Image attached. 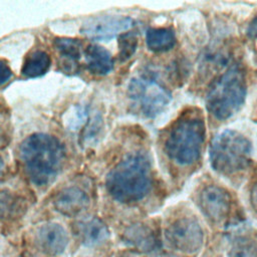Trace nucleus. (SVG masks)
<instances>
[{
	"instance_id": "nucleus-4",
	"label": "nucleus",
	"mask_w": 257,
	"mask_h": 257,
	"mask_svg": "<svg viewBox=\"0 0 257 257\" xmlns=\"http://www.w3.org/2000/svg\"><path fill=\"white\" fill-rule=\"evenodd\" d=\"M246 81L240 68L234 66L225 71L211 86L206 103L209 111L219 119L233 115L243 104Z\"/></svg>"
},
{
	"instance_id": "nucleus-24",
	"label": "nucleus",
	"mask_w": 257,
	"mask_h": 257,
	"mask_svg": "<svg viewBox=\"0 0 257 257\" xmlns=\"http://www.w3.org/2000/svg\"><path fill=\"white\" fill-rule=\"evenodd\" d=\"M164 257H179V256H175V255H166Z\"/></svg>"
},
{
	"instance_id": "nucleus-6",
	"label": "nucleus",
	"mask_w": 257,
	"mask_h": 257,
	"mask_svg": "<svg viewBox=\"0 0 257 257\" xmlns=\"http://www.w3.org/2000/svg\"><path fill=\"white\" fill-rule=\"evenodd\" d=\"M128 96L137 110L147 117L157 116L171 101L169 90L157 80L147 76L135 77L131 80Z\"/></svg>"
},
{
	"instance_id": "nucleus-11",
	"label": "nucleus",
	"mask_w": 257,
	"mask_h": 257,
	"mask_svg": "<svg viewBox=\"0 0 257 257\" xmlns=\"http://www.w3.org/2000/svg\"><path fill=\"white\" fill-rule=\"evenodd\" d=\"M53 207L60 214L74 217L82 213L89 205L87 193L78 186H68L58 191L53 198Z\"/></svg>"
},
{
	"instance_id": "nucleus-5",
	"label": "nucleus",
	"mask_w": 257,
	"mask_h": 257,
	"mask_svg": "<svg viewBox=\"0 0 257 257\" xmlns=\"http://www.w3.org/2000/svg\"><path fill=\"white\" fill-rule=\"evenodd\" d=\"M249 140L236 131L226 130L218 134L210 148L212 168L221 174H234L245 169L251 159Z\"/></svg>"
},
{
	"instance_id": "nucleus-21",
	"label": "nucleus",
	"mask_w": 257,
	"mask_h": 257,
	"mask_svg": "<svg viewBox=\"0 0 257 257\" xmlns=\"http://www.w3.org/2000/svg\"><path fill=\"white\" fill-rule=\"evenodd\" d=\"M12 76V70L9 65L2 59H0V85L7 82Z\"/></svg>"
},
{
	"instance_id": "nucleus-8",
	"label": "nucleus",
	"mask_w": 257,
	"mask_h": 257,
	"mask_svg": "<svg viewBox=\"0 0 257 257\" xmlns=\"http://www.w3.org/2000/svg\"><path fill=\"white\" fill-rule=\"evenodd\" d=\"M198 205L203 215L214 224L223 223L231 209L229 194L220 187L204 188L198 197Z\"/></svg>"
},
{
	"instance_id": "nucleus-23",
	"label": "nucleus",
	"mask_w": 257,
	"mask_h": 257,
	"mask_svg": "<svg viewBox=\"0 0 257 257\" xmlns=\"http://www.w3.org/2000/svg\"><path fill=\"white\" fill-rule=\"evenodd\" d=\"M121 257H139V256L134 255V254H126V255H123V256H121Z\"/></svg>"
},
{
	"instance_id": "nucleus-25",
	"label": "nucleus",
	"mask_w": 257,
	"mask_h": 257,
	"mask_svg": "<svg viewBox=\"0 0 257 257\" xmlns=\"http://www.w3.org/2000/svg\"><path fill=\"white\" fill-rule=\"evenodd\" d=\"M1 168H2V160L0 158V172H1Z\"/></svg>"
},
{
	"instance_id": "nucleus-18",
	"label": "nucleus",
	"mask_w": 257,
	"mask_h": 257,
	"mask_svg": "<svg viewBox=\"0 0 257 257\" xmlns=\"http://www.w3.org/2000/svg\"><path fill=\"white\" fill-rule=\"evenodd\" d=\"M50 56L42 50L32 52L25 59L21 72L26 77H39L46 73L50 67Z\"/></svg>"
},
{
	"instance_id": "nucleus-16",
	"label": "nucleus",
	"mask_w": 257,
	"mask_h": 257,
	"mask_svg": "<svg viewBox=\"0 0 257 257\" xmlns=\"http://www.w3.org/2000/svg\"><path fill=\"white\" fill-rule=\"evenodd\" d=\"M147 46L155 52H163L171 49L176 43L175 33L169 28H151L146 34Z\"/></svg>"
},
{
	"instance_id": "nucleus-10",
	"label": "nucleus",
	"mask_w": 257,
	"mask_h": 257,
	"mask_svg": "<svg viewBox=\"0 0 257 257\" xmlns=\"http://www.w3.org/2000/svg\"><path fill=\"white\" fill-rule=\"evenodd\" d=\"M36 248L49 256L60 255L68 244L66 230L58 223H45L36 229L34 235Z\"/></svg>"
},
{
	"instance_id": "nucleus-22",
	"label": "nucleus",
	"mask_w": 257,
	"mask_h": 257,
	"mask_svg": "<svg viewBox=\"0 0 257 257\" xmlns=\"http://www.w3.org/2000/svg\"><path fill=\"white\" fill-rule=\"evenodd\" d=\"M250 201H251L253 209L257 212V183L252 188V191L250 194Z\"/></svg>"
},
{
	"instance_id": "nucleus-3",
	"label": "nucleus",
	"mask_w": 257,
	"mask_h": 257,
	"mask_svg": "<svg viewBox=\"0 0 257 257\" xmlns=\"http://www.w3.org/2000/svg\"><path fill=\"white\" fill-rule=\"evenodd\" d=\"M205 139L203 120L195 115H187L174 123L165 142L167 155L180 165H191L201 154Z\"/></svg>"
},
{
	"instance_id": "nucleus-9",
	"label": "nucleus",
	"mask_w": 257,
	"mask_h": 257,
	"mask_svg": "<svg viewBox=\"0 0 257 257\" xmlns=\"http://www.w3.org/2000/svg\"><path fill=\"white\" fill-rule=\"evenodd\" d=\"M134 26V20L124 16H103L85 22L81 32L91 39L106 40Z\"/></svg>"
},
{
	"instance_id": "nucleus-15",
	"label": "nucleus",
	"mask_w": 257,
	"mask_h": 257,
	"mask_svg": "<svg viewBox=\"0 0 257 257\" xmlns=\"http://www.w3.org/2000/svg\"><path fill=\"white\" fill-rule=\"evenodd\" d=\"M88 70L96 75H105L113 67V59L108 50L98 44H89L84 50Z\"/></svg>"
},
{
	"instance_id": "nucleus-1",
	"label": "nucleus",
	"mask_w": 257,
	"mask_h": 257,
	"mask_svg": "<svg viewBox=\"0 0 257 257\" xmlns=\"http://www.w3.org/2000/svg\"><path fill=\"white\" fill-rule=\"evenodd\" d=\"M61 143L47 134H34L26 138L20 146V159L30 181L44 187L50 184L60 172L64 162Z\"/></svg>"
},
{
	"instance_id": "nucleus-2",
	"label": "nucleus",
	"mask_w": 257,
	"mask_h": 257,
	"mask_svg": "<svg viewBox=\"0 0 257 257\" xmlns=\"http://www.w3.org/2000/svg\"><path fill=\"white\" fill-rule=\"evenodd\" d=\"M152 185L150 161L142 152L126 155L107 174L105 186L116 201L131 204L141 201Z\"/></svg>"
},
{
	"instance_id": "nucleus-17",
	"label": "nucleus",
	"mask_w": 257,
	"mask_h": 257,
	"mask_svg": "<svg viewBox=\"0 0 257 257\" xmlns=\"http://www.w3.org/2000/svg\"><path fill=\"white\" fill-rule=\"evenodd\" d=\"M25 211V203L21 197L9 191L0 192V220H13Z\"/></svg>"
},
{
	"instance_id": "nucleus-20",
	"label": "nucleus",
	"mask_w": 257,
	"mask_h": 257,
	"mask_svg": "<svg viewBox=\"0 0 257 257\" xmlns=\"http://www.w3.org/2000/svg\"><path fill=\"white\" fill-rule=\"evenodd\" d=\"M138 44V38L135 33L124 32L118 37V58L121 61L128 59L135 52Z\"/></svg>"
},
{
	"instance_id": "nucleus-13",
	"label": "nucleus",
	"mask_w": 257,
	"mask_h": 257,
	"mask_svg": "<svg viewBox=\"0 0 257 257\" xmlns=\"http://www.w3.org/2000/svg\"><path fill=\"white\" fill-rule=\"evenodd\" d=\"M75 234L86 247H95L104 243L109 237L106 225L98 218H89L75 223Z\"/></svg>"
},
{
	"instance_id": "nucleus-14",
	"label": "nucleus",
	"mask_w": 257,
	"mask_h": 257,
	"mask_svg": "<svg viewBox=\"0 0 257 257\" xmlns=\"http://www.w3.org/2000/svg\"><path fill=\"white\" fill-rule=\"evenodd\" d=\"M54 46L59 56V66L62 71L71 74L78 71L81 43L73 38H56Z\"/></svg>"
},
{
	"instance_id": "nucleus-7",
	"label": "nucleus",
	"mask_w": 257,
	"mask_h": 257,
	"mask_svg": "<svg viewBox=\"0 0 257 257\" xmlns=\"http://www.w3.org/2000/svg\"><path fill=\"white\" fill-rule=\"evenodd\" d=\"M168 244L175 250L193 255L198 253L204 243V233L194 218L182 217L170 224L165 231Z\"/></svg>"
},
{
	"instance_id": "nucleus-12",
	"label": "nucleus",
	"mask_w": 257,
	"mask_h": 257,
	"mask_svg": "<svg viewBox=\"0 0 257 257\" xmlns=\"http://www.w3.org/2000/svg\"><path fill=\"white\" fill-rule=\"evenodd\" d=\"M122 240L128 246L147 254L159 250V241L155 231L147 224H135L127 227L122 235Z\"/></svg>"
},
{
	"instance_id": "nucleus-19",
	"label": "nucleus",
	"mask_w": 257,
	"mask_h": 257,
	"mask_svg": "<svg viewBox=\"0 0 257 257\" xmlns=\"http://www.w3.org/2000/svg\"><path fill=\"white\" fill-rule=\"evenodd\" d=\"M227 257H257V243L249 237H237L231 243Z\"/></svg>"
}]
</instances>
